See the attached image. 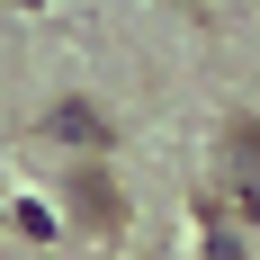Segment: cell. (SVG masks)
<instances>
[{"mask_svg":"<svg viewBox=\"0 0 260 260\" xmlns=\"http://www.w3.org/2000/svg\"><path fill=\"white\" fill-rule=\"evenodd\" d=\"M224 180H234L242 198L260 188V117H234V126H224Z\"/></svg>","mask_w":260,"mask_h":260,"instance_id":"1","label":"cell"},{"mask_svg":"<svg viewBox=\"0 0 260 260\" xmlns=\"http://www.w3.org/2000/svg\"><path fill=\"white\" fill-rule=\"evenodd\" d=\"M72 207H81V224H99V234H117V224H126V207H117V180H108V171H81V180H72Z\"/></svg>","mask_w":260,"mask_h":260,"instance_id":"2","label":"cell"},{"mask_svg":"<svg viewBox=\"0 0 260 260\" xmlns=\"http://www.w3.org/2000/svg\"><path fill=\"white\" fill-rule=\"evenodd\" d=\"M54 135H72V144H99V153H108V117H90L81 99H63V108H54Z\"/></svg>","mask_w":260,"mask_h":260,"instance_id":"3","label":"cell"},{"mask_svg":"<svg viewBox=\"0 0 260 260\" xmlns=\"http://www.w3.org/2000/svg\"><path fill=\"white\" fill-rule=\"evenodd\" d=\"M18 9H36V0H18Z\"/></svg>","mask_w":260,"mask_h":260,"instance_id":"4","label":"cell"}]
</instances>
